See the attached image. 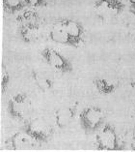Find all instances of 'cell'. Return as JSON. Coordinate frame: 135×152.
I'll list each match as a JSON object with an SVG mask.
<instances>
[{"label":"cell","instance_id":"cell-7","mask_svg":"<svg viewBox=\"0 0 135 152\" xmlns=\"http://www.w3.org/2000/svg\"><path fill=\"white\" fill-rule=\"evenodd\" d=\"M38 144L39 143L24 130L14 133L6 142L7 147L14 151L30 150L35 148Z\"/></svg>","mask_w":135,"mask_h":152},{"label":"cell","instance_id":"cell-12","mask_svg":"<svg viewBox=\"0 0 135 152\" xmlns=\"http://www.w3.org/2000/svg\"><path fill=\"white\" fill-rule=\"evenodd\" d=\"M19 34L21 40L26 44L37 42L40 36V23L19 24Z\"/></svg>","mask_w":135,"mask_h":152},{"label":"cell","instance_id":"cell-6","mask_svg":"<svg viewBox=\"0 0 135 152\" xmlns=\"http://www.w3.org/2000/svg\"><path fill=\"white\" fill-rule=\"evenodd\" d=\"M125 3L122 0H97L94 11L103 20H115L125 10Z\"/></svg>","mask_w":135,"mask_h":152},{"label":"cell","instance_id":"cell-18","mask_svg":"<svg viewBox=\"0 0 135 152\" xmlns=\"http://www.w3.org/2000/svg\"><path fill=\"white\" fill-rule=\"evenodd\" d=\"M127 3H129V11L135 16V0H127Z\"/></svg>","mask_w":135,"mask_h":152},{"label":"cell","instance_id":"cell-9","mask_svg":"<svg viewBox=\"0 0 135 152\" xmlns=\"http://www.w3.org/2000/svg\"><path fill=\"white\" fill-rule=\"evenodd\" d=\"M48 36L49 39L54 43L59 44V45H65L68 47L74 48V44L71 41V37L69 36L62 20H56L53 23L52 27L49 31Z\"/></svg>","mask_w":135,"mask_h":152},{"label":"cell","instance_id":"cell-3","mask_svg":"<svg viewBox=\"0 0 135 152\" xmlns=\"http://www.w3.org/2000/svg\"><path fill=\"white\" fill-rule=\"evenodd\" d=\"M96 147L101 151L121 150V142L115 127L109 123H104L97 131Z\"/></svg>","mask_w":135,"mask_h":152},{"label":"cell","instance_id":"cell-13","mask_svg":"<svg viewBox=\"0 0 135 152\" xmlns=\"http://www.w3.org/2000/svg\"><path fill=\"white\" fill-rule=\"evenodd\" d=\"M32 79L34 80L37 87L43 92H48L53 87V80L50 79V77L45 75V73L39 71H33Z\"/></svg>","mask_w":135,"mask_h":152},{"label":"cell","instance_id":"cell-2","mask_svg":"<svg viewBox=\"0 0 135 152\" xmlns=\"http://www.w3.org/2000/svg\"><path fill=\"white\" fill-rule=\"evenodd\" d=\"M80 126L86 134L97 132L105 123V113L100 107H86L79 113Z\"/></svg>","mask_w":135,"mask_h":152},{"label":"cell","instance_id":"cell-5","mask_svg":"<svg viewBox=\"0 0 135 152\" xmlns=\"http://www.w3.org/2000/svg\"><path fill=\"white\" fill-rule=\"evenodd\" d=\"M41 55L46 64L61 74H69L74 71V65L67 56L53 48H45L41 51Z\"/></svg>","mask_w":135,"mask_h":152},{"label":"cell","instance_id":"cell-10","mask_svg":"<svg viewBox=\"0 0 135 152\" xmlns=\"http://www.w3.org/2000/svg\"><path fill=\"white\" fill-rule=\"evenodd\" d=\"M75 116V110L74 107L66 106L61 107L54 113V122L61 130L67 129L71 124Z\"/></svg>","mask_w":135,"mask_h":152},{"label":"cell","instance_id":"cell-19","mask_svg":"<svg viewBox=\"0 0 135 152\" xmlns=\"http://www.w3.org/2000/svg\"><path fill=\"white\" fill-rule=\"evenodd\" d=\"M130 147H131V149L135 151V130L133 131L132 138H131V142H130Z\"/></svg>","mask_w":135,"mask_h":152},{"label":"cell","instance_id":"cell-8","mask_svg":"<svg viewBox=\"0 0 135 152\" xmlns=\"http://www.w3.org/2000/svg\"><path fill=\"white\" fill-rule=\"evenodd\" d=\"M64 26L67 30L69 36L71 37V41L74 44V48H79L84 45L85 41V29H84L81 23L71 20V18H63Z\"/></svg>","mask_w":135,"mask_h":152},{"label":"cell","instance_id":"cell-4","mask_svg":"<svg viewBox=\"0 0 135 152\" xmlns=\"http://www.w3.org/2000/svg\"><path fill=\"white\" fill-rule=\"evenodd\" d=\"M23 130L38 143L47 142L53 135V129L48 122L42 117L29 118L25 121Z\"/></svg>","mask_w":135,"mask_h":152},{"label":"cell","instance_id":"cell-20","mask_svg":"<svg viewBox=\"0 0 135 152\" xmlns=\"http://www.w3.org/2000/svg\"><path fill=\"white\" fill-rule=\"evenodd\" d=\"M134 53H135V42H134Z\"/></svg>","mask_w":135,"mask_h":152},{"label":"cell","instance_id":"cell-11","mask_svg":"<svg viewBox=\"0 0 135 152\" xmlns=\"http://www.w3.org/2000/svg\"><path fill=\"white\" fill-rule=\"evenodd\" d=\"M96 90L100 95L109 96L114 94L120 86L119 81L115 80H110L107 77H96L93 81Z\"/></svg>","mask_w":135,"mask_h":152},{"label":"cell","instance_id":"cell-15","mask_svg":"<svg viewBox=\"0 0 135 152\" xmlns=\"http://www.w3.org/2000/svg\"><path fill=\"white\" fill-rule=\"evenodd\" d=\"M17 21L19 24L22 23H40V18L34 10H26L22 14L19 15Z\"/></svg>","mask_w":135,"mask_h":152},{"label":"cell","instance_id":"cell-16","mask_svg":"<svg viewBox=\"0 0 135 152\" xmlns=\"http://www.w3.org/2000/svg\"><path fill=\"white\" fill-rule=\"evenodd\" d=\"M11 81V76L8 70L6 69L5 65L2 64V69H1V93L4 94L7 91L9 87Z\"/></svg>","mask_w":135,"mask_h":152},{"label":"cell","instance_id":"cell-17","mask_svg":"<svg viewBox=\"0 0 135 152\" xmlns=\"http://www.w3.org/2000/svg\"><path fill=\"white\" fill-rule=\"evenodd\" d=\"M25 4L28 8L36 9V8H43L47 6L46 0H24Z\"/></svg>","mask_w":135,"mask_h":152},{"label":"cell","instance_id":"cell-1","mask_svg":"<svg viewBox=\"0 0 135 152\" xmlns=\"http://www.w3.org/2000/svg\"><path fill=\"white\" fill-rule=\"evenodd\" d=\"M8 113L11 117L17 121H26L33 110V104L30 97L24 92L13 95L8 101Z\"/></svg>","mask_w":135,"mask_h":152},{"label":"cell","instance_id":"cell-14","mask_svg":"<svg viewBox=\"0 0 135 152\" xmlns=\"http://www.w3.org/2000/svg\"><path fill=\"white\" fill-rule=\"evenodd\" d=\"M3 10L8 14H17L26 8L24 0H3Z\"/></svg>","mask_w":135,"mask_h":152}]
</instances>
